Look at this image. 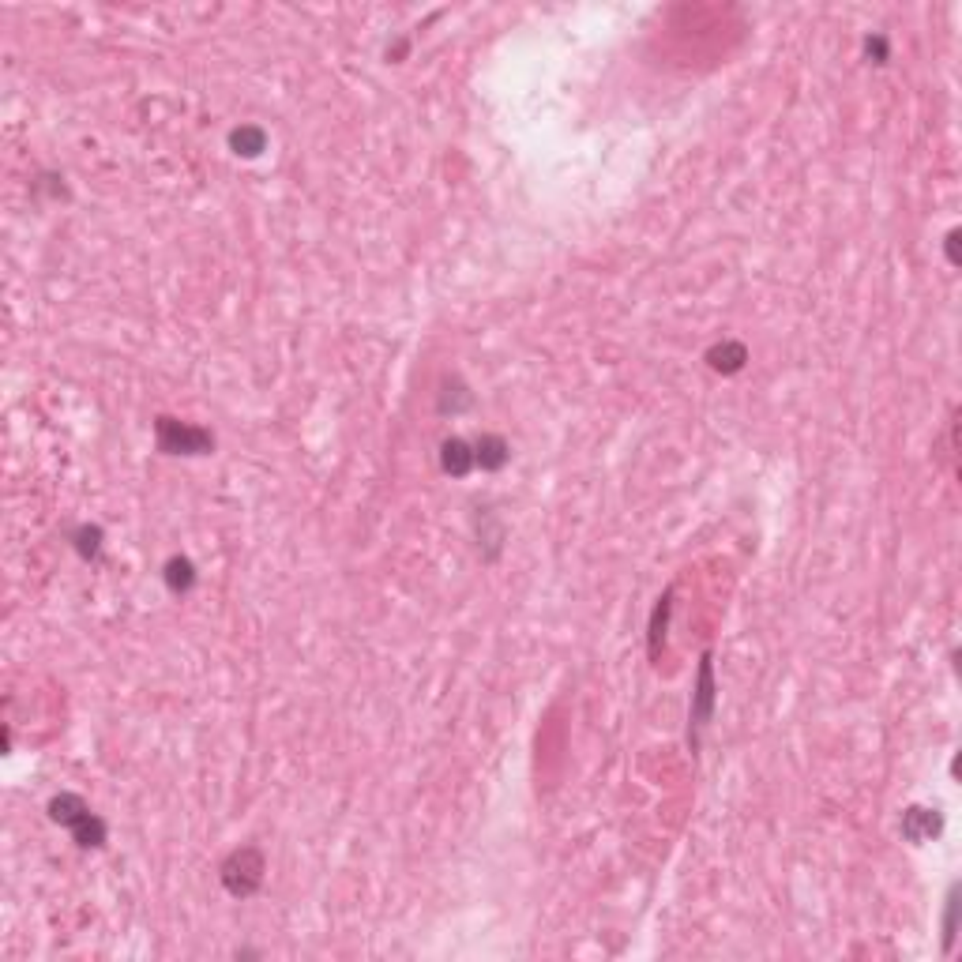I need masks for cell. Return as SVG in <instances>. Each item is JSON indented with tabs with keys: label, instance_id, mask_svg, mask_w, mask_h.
Instances as JSON below:
<instances>
[{
	"label": "cell",
	"instance_id": "11",
	"mask_svg": "<svg viewBox=\"0 0 962 962\" xmlns=\"http://www.w3.org/2000/svg\"><path fill=\"white\" fill-rule=\"evenodd\" d=\"M474 523H478L481 557L497 560L500 549H504V523L497 519V512H493V508H474Z\"/></svg>",
	"mask_w": 962,
	"mask_h": 962
},
{
	"label": "cell",
	"instance_id": "2",
	"mask_svg": "<svg viewBox=\"0 0 962 962\" xmlns=\"http://www.w3.org/2000/svg\"><path fill=\"white\" fill-rule=\"evenodd\" d=\"M218 880H222V887H226L230 899L245 902V899H252V895H260V887H264V880H267L264 850H260L256 842H245V846L230 850V854L222 857V865H218Z\"/></svg>",
	"mask_w": 962,
	"mask_h": 962
},
{
	"label": "cell",
	"instance_id": "8",
	"mask_svg": "<svg viewBox=\"0 0 962 962\" xmlns=\"http://www.w3.org/2000/svg\"><path fill=\"white\" fill-rule=\"evenodd\" d=\"M669 617H673V587H666L662 594H658V602H654V609H651V621H647V658H651V662L662 658Z\"/></svg>",
	"mask_w": 962,
	"mask_h": 962
},
{
	"label": "cell",
	"instance_id": "16",
	"mask_svg": "<svg viewBox=\"0 0 962 962\" xmlns=\"http://www.w3.org/2000/svg\"><path fill=\"white\" fill-rule=\"evenodd\" d=\"M865 57H869L872 64H887V61H891V42H887V34L872 31L869 38H865Z\"/></svg>",
	"mask_w": 962,
	"mask_h": 962
},
{
	"label": "cell",
	"instance_id": "5",
	"mask_svg": "<svg viewBox=\"0 0 962 962\" xmlns=\"http://www.w3.org/2000/svg\"><path fill=\"white\" fill-rule=\"evenodd\" d=\"M899 831L906 842L925 846V842L944 835V812L936 805H906L899 816Z\"/></svg>",
	"mask_w": 962,
	"mask_h": 962
},
{
	"label": "cell",
	"instance_id": "17",
	"mask_svg": "<svg viewBox=\"0 0 962 962\" xmlns=\"http://www.w3.org/2000/svg\"><path fill=\"white\" fill-rule=\"evenodd\" d=\"M959 237H962L959 230H947V237H944V252H947V264H951V267L962 264V260H959Z\"/></svg>",
	"mask_w": 962,
	"mask_h": 962
},
{
	"label": "cell",
	"instance_id": "9",
	"mask_svg": "<svg viewBox=\"0 0 962 962\" xmlns=\"http://www.w3.org/2000/svg\"><path fill=\"white\" fill-rule=\"evenodd\" d=\"M474 463H478V470H485V474H497V470H504V466L512 463V444L500 433H481L478 440H474Z\"/></svg>",
	"mask_w": 962,
	"mask_h": 962
},
{
	"label": "cell",
	"instance_id": "13",
	"mask_svg": "<svg viewBox=\"0 0 962 962\" xmlns=\"http://www.w3.org/2000/svg\"><path fill=\"white\" fill-rule=\"evenodd\" d=\"M68 542H72V549L79 553V560L98 564V560H102V549H106V530L98 527V523H79V527L68 534Z\"/></svg>",
	"mask_w": 962,
	"mask_h": 962
},
{
	"label": "cell",
	"instance_id": "4",
	"mask_svg": "<svg viewBox=\"0 0 962 962\" xmlns=\"http://www.w3.org/2000/svg\"><path fill=\"white\" fill-rule=\"evenodd\" d=\"M714 703H718L714 654L703 651L699 654V669H696V692H692V703H688V752H692V756H699L703 730L711 726V718H714Z\"/></svg>",
	"mask_w": 962,
	"mask_h": 962
},
{
	"label": "cell",
	"instance_id": "10",
	"mask_svg": "<svg viewBox=\"0 0 962 962\" xmlns=\"http://www.w3.org/2000/svg\"><path fill=\"white\" fill-rule=\"evenodd\" d=\"M162 583H166V590H170V594L185 598V594H192V590H196V583H200V572H196V564H192L188 557L173 553V557L162 564Z\"/></svg>",
	"mask_w": 962,
	"mask_h": 962
},
{
	"label": "cell",
	"instance_id": "3",
	"mask_svg": "<svg viewBox=\"0 0 962 962\" xmlns=\"http://www.w3.org/2000/svg\"><path fill=\"white\" fill-rule=\"evenodd\" d=\"M155 448L162 451V455H173V459H203V455H215L218 436L211 433L207 425H192V421L158 414Z\"/></svg>",
	"mask_w": 962,
	"mask_h": 962
},
{
	"label": "cell",
	"instance_id": "15",
	"mask_svg": "<svg viewBox=\"0 0 962 962\" xmlns=\"http://www.w3.org/2000/svg\"><path fill=\"white\" fill-rule=\"evenodd\" d=\"M940 929H944V955H951L955 951V936H959V880H951V887H947Z\"/></svg>",
	"mask_w": 962,
	"mask_h": 962
},
{
	"label": "cell",
	"instance_id": "12",
	"mask_svg": "<svg viewBox=\"0 0 962 962\" xmlns=\"http://www.w3.org/2000/svg\"><path fill=\"white\" fill-rule=\"evenodd\" d=\"M226 143H230V151L237 158H260L267 151L271 136H267L264 125H237V128H230Z\"/></svg>",
	"mask_w": 962,
	"mask_h": 962
},
{
	"label": "cell",
	"instance_id": "6",
	"mask_svg": "<svg viewBox=\"0 0 962 962\" xmlns=\"http://www.w3.org/2000/svg\"><path fill=\"white\" fill-rule=\"evenodd\" d=\"M703 361H707L711 373L737 376V373H745V365L752 361V357H748V346L741 339H722V342H714L711 350L703 354Z\"/></svg>",
	"mask_w": 962,
	"mask_h": 962
},
{
	"label": "cell",
	"instance_id": "14",
	"mask_svg": "<svg viewBox=\"0 0 962 962\" xmlns=\"http://www.w3.org/2000/svg\"><path fill=\"white\" fill-rule=\"evenodd\" d=\"M474 406V391L463 384V376H448L444 384H440V399H436V410L440 414H463V410H470Z\"/></svg>",
	"mask_w": 962,
	"mask_h": 962
},
{
	"label": "cell",
	"instance_id": "7",
	"mask_svg": "<svg viewBox=\"0 0 962 962\" xmlns=\"http://www.w3.org/2000/svg\"><path fill=\"white\" fill-rule=\"evenodd\" d=\"M440 470L448 478H470L478 463H474V440H463V436H448L440 444Z\"/></svg>",
	"mask_w": 962,
	"mask_h": 962
},
{
	"label": "cell",
	"instance_id": "1",
	"mask_svg": "<svg viewBox=\"0 0 962 962\" xmlns=\"http://www.w3.org/2000/svg\"><path fill=\"white\" fill-rule=\"evenodd\" d=\"M46 812H49V820L72 835V842H76L79 850H106L109 827H106V820L91 808L87 797H79V793H72V790L53 793Z\"/></svg>",
	"mask_w": 962,
	"mask_h": 962
}]
</instances>
